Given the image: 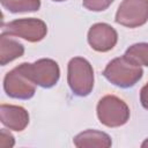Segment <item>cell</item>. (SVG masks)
I'll use <instances>...</instances> for the list:
<instances>
[{"instance_id": "9a60e30c", "label": "cell", "mask_w": 148, "mask_h": 148, "mask_svg": "<svg viewBox=\"0 0 148 148\" xmlns=\"http://www.w3.org/2000/svg\"><path fill=\"white\" fill-rule=\"evenodd\" d=\"M1 140H0V146L1 147H13L14 146V142L13 141H8V139H14V136L9 133V132H7L5 128H2L1 130V138H0Z\"/></svg>"}, {"instance_id": "6da1fadb", "label": "cell", "mask_w": 148, "mask_h": 148, "mask_svg": "<svg viewBox=\"0 0 148 148\" xmlns=\"http://www.w3.org/2000/svg\"><path fill=\"white\" fill-rule=\"evenodd\" d=\"M103 75L109 82L119 88H131L141 80L143 71L141 66L133 64L123 56L109 61L103 71Z\"/></svg>"}, {"instance_id": "30bf717a", "label": "cell", "mask_w": 148, "mask_h": 148, "mask_svg": "<svg viewBox=\"0 0 148 148\" xmlns=\"http://www.w3.org/2000/svg\"><path fill=\"white\" fill-rule=\"evenodd\" d=\"M73 143L75 147H97V148H109L112 146V141L109 134L96 130H86L74 136Z\"/></svg>"}, {"instance_id": "52a82bcc", "label": "cell", "mask_w": 148, "mask_h": 148, "mask_svg": "<svg viewBox=\"0 0 148 148\" xmlns=\"http://www.w3.org/2000/svg\"><path fill=\"white\" fill-rule=\"evenodd\" d=\"M3 89L7 96L12 98L29 99L36 92V84L29 79L21 65H18L5 75Z\"/></svg>"}, {"instance_id": "4fadbf2b", "label": "cell", "mask_w": 148, "mask_h": 148, "mask_svg": "<svg viewBox=\"0 0 148 148\" xmlns=\"http://www.w3.org/2000/svg\"><path fill=\"white\" fill-rule=\"evenodd\" d=\"M124 56L138 66L148 67V43H136L131 45Z\"/></svg>"}, {"instance_id": "7a4b0ae2", "label": "cell", "mask_w": 148, "mask_h": 148, "mask_svg": "<svg viewBox=\"0 0 148 148\" xmlns=\"http://www.w3.org/2000/svg\"><path fill=\"white\" fill-rule=\"evenodd\" d=\"M67 82L76 96H88L94 88V69L90 62L82 57H74L67 66Z\"/></svg>"}, {"instance_id": "7c38bea8", "label": "cell", "mask_w": 148, "mask_h": 148, "mask_svg": "<svg viewBox=\"0 0 148 148\" xmlns=\"http://www.w3.org/2000/svg\"><path fill=\"white\" fill-rule=\"evenodd\" d=\"M5 9L10 13L36 12L40 8V0H0Z\"/></svg>"}, {"instance_id": "ac0fdd59", "label": "cell", "mask_w": 148, "mask_h": 148, "mask_svg": "<svg viewBox=\"0 0 148 148\" xmlns=\"http://www.w3.org/2000/svg\"><path fill=\"white\" fill-rule=\"evenodd\" d=\"M52 1H57V2H61V1H66V0H52Z\"/></svg>"}, {"instance_id": "ba28073f", "label": "cell", "mask_w": 148, "mask_h": 148, "mask_svg": "<svg viewBox=\"0 0 148 148\" xmlns=\"http://www.w3.org/2000/svg\"><path fill=\"white\" fill-rule=\"evenodd\" d=\"M87 39L92 50L97 52H108L116 46L118 34L110 24L99 22L90 27Z\"/></svg>"}, {"instance_id": "5bb4252c", "label": "cell", "mask_w": 148, "mask_h": 148, "mask_svg": "<svg viewBox=\"0 0 148 148\" xmlns=\"http://www.w3.org/2000/svg\"><path fill=\"white\" fill-rule=\"evenodd\" d=\"M113 0H82L83 6L91 12H103L108 9Z\"/></svg>"}, {"instance_id": "8992f818", "label": "cell", "mask_w": 148, "mask_h": 148, "mask_svg": "<svg viewBox=\"0 0 148 148\" xmlns=\"http://www.w3.org/2000/svg\"><path fill=\"white\" fill-rule=\"evenodd\" d=\"M116 22L127 28H138L148 22V0H123L116 13Z\"/></svg>"}, {"instance_id": "3957f363", "label": "cell", "mask_w": 148, "mask_h": 148, "mask_svg": "<svg viewBox=\"0 0 148 148\" xmlns=\"http://www.w3.org/2000/svg\"><path fill=\"white\" fill-rule=\"evenodd\" d=\"M97 117L101 124L108 127H119L125 125L130 119V108L119 97L106 95L97 103Z\"/></svg>"}, {"instance_id": "e0dca14e", "label": "cell", "mask_w": 148, "mask_h": 148, "mask_svg": "<svg viewBox=\"0 0 148 148\" xmlns=\"http://www.w3.org/2000/svg\"><path fill=\"white\" fill-rule=\"evenodd\" d=\"M141 147H148V138H147V139L141 143Z\"/></svg>"}, {"instance_id": "9c48e42d", "label": "cell", "mask_w": 148, "mask_h": 148, "mask_svg": "<svg viewBox=\"0 0 148 148\" xmlns=\"http://www.w3.org/2000/svg\"><path fill=\"white\" fill-rule=\"evenodd\" d=\"M0 120L7 128L21 132L29 124V113L23 106L13 104H1Z\"/></svg>"}, {"instance_id": "2e32d148", "label": "cell", "mask_w": 148, "mask_h": 148, "mask_svg": "<svg viewBox=\"0 0 148 148\" xmlns=\"http://www.w3.org/2000/svg\"><path fill=\"white\" fill-rule=\"evenodd\" d=\"M140 102H141V105L146 110H148V82L140 90Z\"/></svg>"}, {"instance_id": "5b68a950", "label": "cell", "mask_w": 148, "mask_h": 148, "mask_svg": "<svg viewBox=\"0 0 148 148\" xmlns=\"http://www.w3.org/2000/svg\"><path fill=\"white\" fill-rule=\"evenodd\" d=\"M2 32L36 43L44 39L47 34V25L43 20L36 17L17 18L3 24Z\"/></svg>"}, {"instance_id": "277c9868", "label": "cell", "mask_w": 148, "mask_h": 148, "mask_svg": "<svg viewBox=\"0 0 148 148\" xmlns=\"http://www.w3.org/2000/svg\"><path fill=\"white\" fill-rule=\"evenodd\" d=\"M29 79L42 88H52L57 84L60 77V68L56 60L50 58H42L32 64H20Z\"/></svg>"}, {"instance_id": "8fae6325", "label": "cell", "mask_w": 148, "mask_h": 148, "mask_svg": "<svg viewBox=\"0 0 148 148\" xmlns=\"http://www.w3.org/2000/svg\"><path fill=\"white\" fill-rule=\"evenodd\" d=\"M24 53V46L13 39L10 35L2 32L0 35V64L1 66L22 57Z\"/></svg>"}]
</instances>
